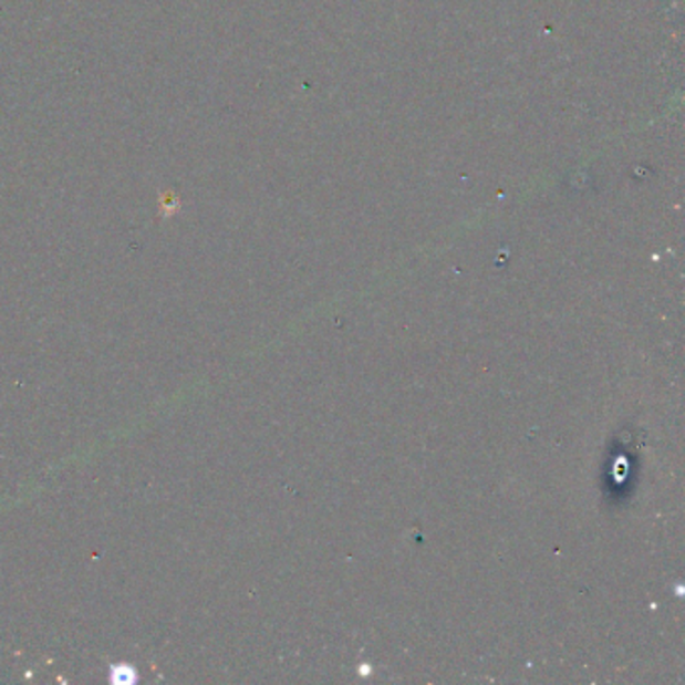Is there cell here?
I'll return each mask as SVG.
<instances>
[{
	"label": "cell",
	"instance_id": "1",
	"mask_svg": "<svg viewBox=\"0 0 685 685\" xmlns=\"http://www.w3.org/2000/svg\"><path fill=\"white\" fill-rule=\"evenodd\" d=\"M111 682L117 685H131L137 682V672L133 665L120 664L113 665L110 670Z\"/></svg>",
	"mask_w": 685,
	"mask_h": 685
}]
</instances>
